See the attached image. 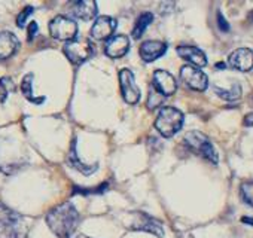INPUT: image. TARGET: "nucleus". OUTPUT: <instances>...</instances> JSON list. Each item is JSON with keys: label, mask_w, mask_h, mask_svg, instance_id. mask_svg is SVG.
Masks as SVG:
<instances>
[{"label": "nucleus", "mask_w": 253, "mask_h": 238, "mask_svg": "<svg viewBox=\"0 0 253 238\" xmlns=\"http://www.w3.org/2000/svg\"><path fill=\"white\" fill-rule=\"evenodd\" d=\"M36 32H38V24L36 23H32L29 26V40H32L36 36Z\"/></svg>", "instance_id": "bb28decb"}, {"label": "nucleus", "mask_w": 253, "mask_h": 238, "mask_svg": "<svg viewBox=\"0 0 253 238\" xmlns=\"http://www.w3.org/2000/svg\"><path fill=\"white\" fill-rule=\"evenodd\" d=\"M183 125V113L171 106H166L160 110L155 119V128L163 137H173L180 131Z\"/></svg>", "instance_id": "7ed1b4c3"}, {"label": "nucleus", "mask_w": 253, "mask_h": 238, "mask_svg": "<svg viewBox=\"0 0 253 238\" xmlns=\"http://www.w3.org/2000/svg\"><path fill=\"white\" fill-rule=\"evenodd\" d=\"M33 14V8H26L20 15H18V18H17V24H18V27H24L26 26V21H27V18H29V15H32Z\"/></svg>", "instance_id": "393cba45"}, {"label": "nucleus", "mask_w": 253, "mask_h": 238, "mask_svg": "<svg viewBox=\"0 0 253 238\" xmlns=\"http://www.w3.org/2000/svg\"><path fill=\"white\" fill-rule=\"evenodd\" d=\"M130 228L136 229V231H145V232L154 234L157 237H164V226H163V223L160 220L151 217L149 214L143 213V211L134 213V217L131 220Z\"/></svg>", "instance_id": "1a4fd4ad"}, {"label": "nucleus", "mask_w": 253, "mask_h": 238, "mask_svg": "<svg viewBox=\"0 0 253 238\" xmlns=\"http://www.w3.org/2000/svg\"><path fill=\"white\" fill-rule=\"evenodd\" d=\"M152 88L164 97H170L177 89V82L167 70H155L152 75Z\"/></svg>", "instance_id": "9d476101"}, {"label": "nucleus", "mask_w": 253, "mask_h": 238, "mask_svg": "<svg viewBox=\"0 0 253 238\" xmlns=\"http://www.w3.org/2000/svg\"><path fill=\"white\" fill-rule=\"evenodd\" d=\"M167 51V45L161 40H146L140 45V57L143 61L151 63L163 57Z\"/></svg>", "instance_id": "2eb2a0df"}, {"label": "nucleus", "mask_w": 253, "mask_h": 238, "mask_svg": "<svg viewBox=\"0 0 253 238\" xmlns=\"http://www.w3.org/2000/svg\"><path fill=\"white\" fill-rule=\"evenodd\" d=\"M33 75H27V76H24V79H23V83H21V89H23V94H24V97H27L29 100H32V101H35V103H41V101H43V100H38V98H35L33 97Z\"/></svg>", "instance_id": "412c9836"}, {"label": "nucleus", "mask_w": 253, "mask_h": 238, "mask_svg": "<svg viewBox=\"0 0 253 238\" xmlns=\"http://www.w3.org/2000/svg\"><path fill=\"white\" fill-rule=\"evenodd\" d=\"M27 234L26 217L0 202V238H27Z\"/></svg>", "instance_id": "f03ea898"}, {"label": "nucleus", "mask_w": 253, "mask_h": 238, "mask_svg": "<svg viewBox=\"0 0 253 238\" xmlns=\"http://www.w3.org/2000/svg\"><path fill=\"white\" fill-rule=\"evenodd\" d=\"M15 91V85L11 80V78H2L0 79V101L5 103L6 97Z\"/></svg>", "instance_id": "4be33fe9"}, {"label": "nucleus", "mask_w": 253, "mask_h": 238, "mask_svg": "<svg viewBox=\"0 0 253 238\" xmlns=\"http://www.w3.org/2000/svg\"><path fill=\"white\" fill-rule=\"evenodd\" d=\"M164 100V95H161L160 92H157L154 88H151V92H149V100H148V107L151 110H154L155 107H158Z\"/></svg>", "instance_id": "b1692460"}, {"label": "nucleus", "mask_w": 253, "mask_h": 238, "mask_svg": "<svg viewBox=\"0 0 253 238\" xmlns=\"http://www.w3.org/2000/svg\"><path fill=\"white\" fill-rule=\"evenodd\" d=\"M240 194H241L243 201L247 205L253 207V182H244V183H241Z\"/></svg>", "instance_id": "5701e85b"}, {"label": "nucleus", "mask_w": 253, "mask_h": 238, "mask_svg": "<svg viewBox=\"0 0 253 238\" xmlns=\"http://www.w3.org/2000/svg\"><path fill=\"white\" fill-rule=\"evenodd\" d=\"M217 24H219V29L222 32H229V26L228 23L225 21V18L222 17V14H217Z\"/></svg>", "instance_id": "a878e982"}, {"label": "nucleus", "mask_w": 253, "mask_h": 238, "mask_svg": "<svg viewBox=\"0 0 253 238\" xmlns=\"http://www.w3.org/2000/svg\"><path fill=\"white\" fill-rule=\"evenodd\" d=\"M152 20H154V15H152L151 12H143V14L137 18V23H136V26H134V29H133V38H134V39L142 38L143 32L148 29V26L152 23Z\"/></svg>", "instance_id": "aec40b11"}, {"label": "nucleus", "mask_w": 253, "mask_h": 238, "mask_svg": "<svg viewBox=\"0 0 253 238\" xmlns=\"http://www.w3.org/2000/svg\"><path fill=\"white\" fill-rule=\"evenodd\" d=\"M214 92H216L220 98H223V100L234 101V100H238V98L241 97V86H240V83L234 82V83L231 85L229 89H223V88L214 86Z\"/></svg>", "instance_id": "6ab92c4d"}, {"label": "nucleus", "mask_w": 253, "mask_h": 238, "mask_svg": "<svg viewBox=\"0 0 253 238\" xmlns=\"http://www.w3.org/2000/svg\"><path fill=\"white\" fill-rule=\"evenodd\" d=\"M116 30V20L107 15L98 17L91 27V38L95 40L110 39Z\"/></svg>", "instance_id": "9b49d317"}, {"label": "nucleus", "mask_w": 253, "mask_h": 238, "mask_svg": "<svg viewBox=\"0 0 253 238\" xmlns=\"http://www.w3.org/2000/svg\"><path fill=\"white\" fill-rule=\"evenodd\" d=\"M217 67H219V69H223V67H225V64H223V63H219V64H217Z\"/></svg>", "instance_id": "c756f323"}, {"label": "nucleus", "mask_w": 253, "mask_h": 238, "mask_svg": "<svg viewBox=\"0 0 253 238\" xmlns=\"http://www.w3.org/2000/svg\"><path fill=\"white\" fill-rule=\"evenodd\" d=\"M64 54L73 64H82L94 55V45L86 38H75L64 45Z\"/></svg>", "instance_id": "39448f33"}, {"label": "nucleus", "mask_w": 253, "mask_h": 238, "mask_svg": "<svg viewBox=\"0 0 253 238\" xmlns=\"http://www.w3.org/2000/svg\"><path fill=\"white\" fill-rule=\"evenodd\" d=\"M49 33L57 40L70 42L78 36V26L72 18L58 15L49 23Z\"/></svg>", "instance_id": "423d86ee"}, {"label": "nucleus", "mask_w": 253, "mask_h": 238, "mask_svg": "<svg viewBox=\"0 0 253 238\" xmlns=\"http://www.w3.org/2000/svg\"><path fill=\"white\" fill-rule=\"evenodd\" d=\"M244 125H247V127H253V113L246 115V118H244Z\"/></svg>", "instance_id": "cd10ccee"}, {"label": "nucleus", "mask_w": 253, "mask_h": 238, "mask_svg": "<svg viewBox=\"0 0 253 238\" xmlns=\"http://www.w3.org/2000/svg\"><path fill=\"white\" fill-rule=\"evenodd\" d=\"M241 222L243 223H247V225H253V217H243Z\"/></svg>", "instance_id": "c85d7f7f"}, {"label": "nucleus", "mask_w": 253, "mask_h": 238, "mask_svg": "<svg viewBox=\"0 0 253 238\" xmlns=\"http://www.w3.org/2000/svg\"><path fill=\"white\" fill-rule=\"evenodd\" d=\"M183 143L189 148V151H192L194 154L203 157L204 159H207L211 164H217V154L210 142V139L203 134L201 131H189L185 134L183 137Z\"/></svg>", "instance_id": "20e7f679"}, {"label": "nucleus", "mask_w": 253, "mask_h": 238, "mask_svg": "<svg viewBox=\"0 0 253 238\" xmlns=\"http://www.w3.org/2000/svg\"><path fill=\"white\" fill-rule=\"evenodd\" d=\"M182 82L194 91H206L209 86V79L204 72L194 66H183L180 69Z\"/></svg>", "instance_id": "6e6552de"}, {"label": "nucleus", "mask_w": 253, "mask_h": 238, "mask_svg": "<svg viewBox=\"0 0 253 238\" xmlns=\"http://www.w3.org/2000/svg\"><path fill=\"white\" fill-rule=\"evenodd\" d=\"M81 216L72 202H63L49 210L46 223L58 238H70L79 225Z\"/></svg>", "instance_id": "f257e3e1"}, {"label": "nucleus", "mask_w": 253, "mask_h": 238, "mask_svg": "<svg viewBox=\"0 0 253 238\" xmlns=\"http://www.w3.org/2000/svg\"><path fill=\"white\" fill-rule=\"evenodd\" d=\"M228 64L238 72H249L253 69V52L249 48H238L231 52Z\"/></svg>", "instance_id": "f8f14e48"}, {"label": "nucleus", "mask_w": 253, "mask_h": 238, "mask_svg": "<svg viewBox=\"0 0 253 238\" xmlns=\"http://www.w3.org/2000/svg\"><path fill=\"white\" fill-rule=\"evenodd\" d=\"M20 46V42L15 35L9 32L0 33V60L11 58Z\"/></svg>", "instance_id": "f3484780"}, {"label": "nucleus", "mask_w": 253, "mask_h": 238, "mask_svg": "<svg viewBox=\"0 0 253 238\" xmlns=\"http://www.w3.org/2000/svg\"><path fill=\"white\" fill-rule=\"evenodd\" d=\"M69 162H70V165H72V167H75L76 170H79V171H81V173H84V174H91V173H94V171L97 170V165H92V167H91V165H86V164H84V162L78 158L75 143L72 145V151H70Z\"/></svg>", "instance_id": "a211bd4d"}, {"label": "nucleus", "mask_w": 253, "mask_h": 238, "mask_svg": "<svg viewBox=\"0 0 253 238\" xmlns=\"http://www.w3.org/2000/svg\"><path fill=\"white\" fill-rule=\"evenodd\" d=\"M72 14L79 20L89 21L97 15V3L94 0H78V2H72Z\"/></svg>", "instance_id": "dca6fc26"}, {"label": "nucleus", "mask_w": 253, "mask_h": 238, "mask_svg": "<svg viewBox=\"0 0 253 238\" xmlns=\"http://www.w3.org/2000/svg\"><path fill=\"white\" fill-rule=\"evenodd\" d=\"M250 20H252V21H253V12H252V14H250Z\"/></svg>", "instance_id": "2f4dec72"}, {"label": "nucleus", "mask_w": 253, "mask_h": 238, "mask_svg": "<svg viewBox=\"0 0 253 238\" xmlns=\"http://www.w3.org/2000/svg\"><path fill=\"white\" fill-rule=\"evenodd\" d=\"M76 238H91V237H86V235H78Z\"/></svg>", "instance_id": "7c9ffc66"}, {"label": "nucleus", "mask_w": 253, "mask_h": 238, "mask_svg": "<svg viewBox=\"0 0 253 238\" xmlns=\"http://www.w3.org/2000/svg\"><path fill=\"white\" fill-rule=\"evenodd\" d=\"M128 51H130V39L125 35L112 36L104 46V52L110 58H121Z\"/></svg>", "instance_id": "ddd939ff"}, {"label": "nucleus", "mask_w": 253, "mask_h": 238, "mask_svg": "<svg viewBox=\"0 0 253 238\" xmlns=\"http://www.w3.org/2000/svg\"><path fill=\"white\" fill-rule=\"evenodd\" d=\"M119 85L122 98L128 104H137L140 100V88L136 85V79L131 70L122 69L119 70Z\"/></svg>", "instance_id": "0eeeda50"}, {"label": "nucleus", "mask_w": 253, "mask_h": 238, "mask_svg": "<svg viewBox=\"0 0 253 238\" xmlns=\"http://www.w3.org/2000/svg\"><path fill=\"white\" fill-rule=\"evenodd\" d=\"M177 54L189 63V66H194V67H204L207 66V58H206V54L198 49L197 46H191V45H180L177 48Z\"/></svg>", "instance_id": "4468645a"}]
</instances>
